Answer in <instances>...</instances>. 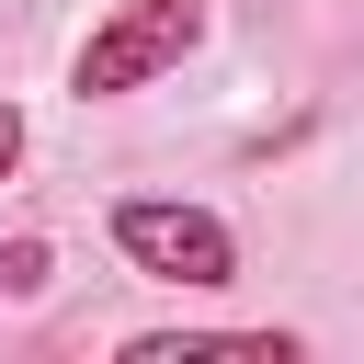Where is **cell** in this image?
<instances>
[{"mask_svg":"<svg viewBox=\"0 0 364 364\" xmlns=\"http://www.w3.org/2000/svg\"><path fill=\"white\" fill-rule=\"evenodd\" d=\"M205 34H216V0H114V11L80 34V57H68V91H80V102H125V91L171 80Z\"/></svg>","mask_w":364,"mask_h":364,"instance_id":"1","label":"cell"},{"mask_svg":"<svg viewBox=\"0 0 364 364\" xmlns=\"http://www.w3.org/2000/svg\"><path fill=\"white\" fill-rule=\"evenodd\" d=\"M114 250L148 284H182V296H228L239 284V228L216 205H182V193H125L114 205Z\"/></svg>","mask_w":364,"mask_h":364,"instance_id":"2","label":"cell"},{"mask_svg":"<svg viewBox=\"0 0 364 364\" xmlns=\"http://www.w3.org/2000/svg\"><path fill=\"white\" fill-rule=\"evenodd\" d=\"M193 353H296L284 330H136L125 364H193Z\"/></svg>","mask_w":364,"mask_h":364,"instance_id":"3","label":"cell"},{"mask_svg":"<svg viewBox=\"0 0 364 364\" xmlns=\"http://www.w3.org/2000/svg\"><path fill=\"white\" fill-rule=\"evenodd\" d=\"M46 273H57L46 239H0V296H46Z\"/></svg>","mask_w":364,"mask_h":364,"instance_id":"4","label":"cell"},{"mask_svg":"<svg viewBox=\"0 0 364 364\" xmlns=\"http://www.w3.org/2000/svg\"><path fill=\"white\" fill-rule=\"evenodd\" d=\"M11 159H23V114L0 102V171H11Z\"/></svg>","mask_w":364,"mask_h":364,"instance_id":"5","label":"cell"}]
</instances>
